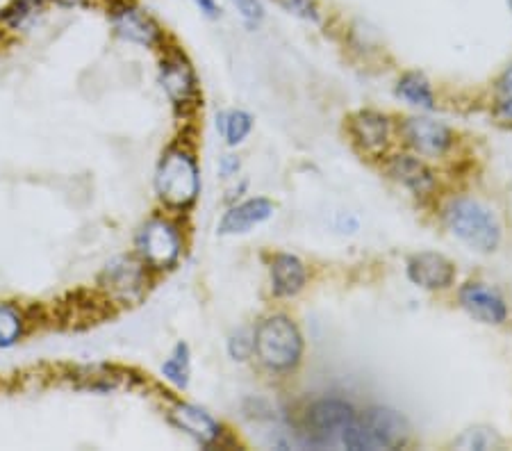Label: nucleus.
<instances>
[{"label": "nucleus", "mask_w": 512, "mask_h": 451, "mask_svg": "<svg viewBox=\"0 0 512 451\" xmlns=\"http://www.w3.org/2000/svg\"><path fill=\"white\" fill-rule=\"evenodd\" d=\"M390 174L412 190L415 194H428L435 187V178L431 174V169L426 167L424 162L417 158H410V155H399L394 158L390 164Z\"/></svg>", "instance_id": "17"}, {"label": "nucleus", "mask_w": 512, "mask_h": 451, "mask_svg": "<svg viewBox=\"0 0 512 451\" xmlns=\"http://www.w3.org/2000/svg\"><path fill=\"white\" fill-rule=\"evenodd\" d=\"M217 126H219L221 133L226 135L228 144L237 146V144H242L246 137H249L251 128H253V119H251L249 112L235 110L230 114H221V117L217 119Z\"/></svg>", "instance_id": "20"}, {"label": "nucleus", "mask_w": 512, "mask_h": 451, "mask_svg": "<svg viewBox=\"0 0 512 451\" xmlns=\"http://www.w3.org/2000/svg\"><path fill=\"white\" fill-rule=\"evenodd\" d=\"M237 171H239V160L235 155H224V158H221V174L233 176Z\"/></svg>", "instance_id": "29"}, {"label": "nucleus", "mask_w": 512, "mask_h": 451, "mask_svg": "<svg viewBox=\"0 0 512 451\" xmlns=\"http://www.w3.org/2000/svg\"><path fill=\"white\" fill-rule=\"evenodd\" d=\"M137 253L146 265L153 269H169L178 262L180 251H183V240H180L178 228L171 221L151 219L139 228L137 233Z\"/></svg>", "instance_id": "5"}, {"label": "nucleus", "mask_w": 512, "mask_h": 451, "mask_svg": "<svg viewBox=\"0 0 512 451\" xmlns=\"http://www.w3.org/2000/svg\"><path fill=\"white\" fill-rule=\"evenodd\" d=\"M155 190L171 208L192 205L201 190V178H198V167L192 155L183 149H171L164 155L155 174Z\"/></svg>", "instance_id": "4"}, {"label": "nucleus", "mask_w": 512, "mask_h": 451, "mask_svg": "<svg viewBox=\"0 0 512 451\" xmlns=\"http://www.w3.org/2000/svg\"><path fill=\"white\" fill-rule=\"evenodd\" d=\"M271 215H274V203L269 199H249L244 203L230 208L224 217L219 221V235H244L253 231L255 226H260L267 221Z\"/></svg>", "instance_id": "10"}, {"label": "nucleus", "mask_w": 512, "mask_h": 451, "mask_svg": "<svg viewBox=\"0 0 512 451\" xmlns=\"http://www.w3.org/2000/svg\"><path fill=\"white\" fill-rule=\"evenodd\" d=\"M171 422L178 426L180 431H185L187 436H192L198 445L210 447L221 436V426L214 422L210 413H205L203 408L192 404H178L171 410Z\"/></svg>", "instance_id": "12"}, {"label": "nucleus", "mask_w": 512, "mask_h": 451, "mask_svg": "<svg viewBox=\"0 0 512 451\" xmlns=\"http://www.w3.org/2000/svg\"><path fill=\"white\" fill-rule=\"evenodd\" d=\"M447 224L469 249L492 253L501 242V226L490 208L472 199H456L447 208Z\"/></svg>", "instance_id": "3"}, {"label": "nucleus", "mask_w": 512, "mask_h": 451, "mask_svg": "<svg viewBox=\"0 0 512 451\" xmlns=\"http://www.w3.org/2000/svg\"><path fill=\"white\" fill-rule=\"evenodd\" d=\"M110 21L117 35L123 37L130 44H139L151 48L160 41V26L155 23L151 16L144 10L130 5V3H119L112 7Z\"/></svg>", "instance_id": "7"}, {"label": "nucleus", "mask_w": 512, "mask_h": 451, "mask_svg": "<svg viewBox=\"0 0 512 451\" xmlns=\"http://www.w3.org/2000/svg\"><path fill=\"white\" fill-rule=\"evenodd\" d=\"M235 7L242 14V19L249 23V26H258L264 16V7L260 0H233Z\"/></svg>", "instance_id": "26"}, {"label": "nucleus", "mask_w": 512, "mask_h": 451, "mask_svg": "<svg viewBox=\"0 0 512 451\" xmlns=\"http://www.w3.org/2000/svg\"><path fill=\"white\" fill-rule=\"evenodd\" d=\"M228 349H230V356H233V358L246 360V358L251 356V351H253V335H249L246 331H239L237 335H233V338H230Z\"/></svg>", "instance_id": "27"}, {"label": "nucleus", "mask_w": 512, "mask_h": 451, "mask_svg": "<svg viewBox=\"0 0 512 451\" xmlns=\"http://www.w3.org/2000/svg\"><path fill=\"white\" fill-rule=\"evenodd\" d=\"M508 5H510V7H512V0H508Z\"/></svg>", "instance_id": "31"}, {"label": "nucleus", "mask_w": 512, "mask_h": 451, "mask_svg": "<svg viewBox=\"0 0 512 451\" xmlns=\"http://www.w3.org/2000/svg\"><path fill=\"white\" fill-rule=\"evenodd\" d=\"M355 420V410L340 399H319L308 408V431L317 442L340 440L346 426Z\"/></svg>", "instance_id": "6"}, {"label": "nucleus", "mask_w": 512, "mask_h": 451, "mask_svg": "<svg viewBox=\"0 0 512 451\" xmlns=\"http://www.w3.org/2000/svg\"><path fill=\"white\" fill-rule=\"evenodd\" d=\"M55 3L62 5V7H78V5L85 3V0H55Z\"/></svg>", "instance_id": "30"}, {"label": "nucleus", "mask_w": 512, "mask_h": 451, "mask_svg": "<svg viewBox=\"0 0 512 451\" xmlns=\"http://www.w3.org/2000/svg\"><path fill=\"white\" fill-rule=\"evenodd\" d=\"M410 438V424L392 408H369L346 426L340 442L353 451L403 447Z\"/></svg>", "instance_id": "1"}, {"label": "nucleus", "mask_w": 512, "mask_h": 451, "mask_svg": "<svg viewBox=\"0 0 512 451\" xmlns=\"http://www.w3.org/2000/svg\"><path fill=\"white\" fill-rule=\"evenodd\" d=\"M278 3L283 5L285 12L299 16V19L319 23V10L312 0H278Z\"/></svg>", "instance_id": "24"}, {"label": "nucleus", "mask_w": 512, "mask_h": 451, "mask_svg": "<svg viewBox=\"0 0 512 451\" xmlns=\"http://www.w3.org/2000/svg\"><path fill=\"white\" fill-rule=\"evenodd\" d=\"M160 78H162V87L167 89L169 98L176 105L192 103L198 94L194 71L183 57H169V60H164Z\"/></svg>", "instance_id": "14"}, {"label": "nucleus", "mask_w": 512, "mask_h": 451, "mask_svg": "<svg viewBox=\"0 0 512 451\" xmlns=\"http://www.w3.org/2000/svg\"><path fill=\"white\" fill-rule=\"evenodd\" d=\"M164 379L171 381L176 388H187L189 383V349L185 342H178L171 358L162 365Z\"/></svg>", "instance_id": "21"}, {"label": "nucleus", "mask_w": 512, "mask_h": 451, "mask_svg": "<svg viewBox=\"0 0 512 451\" xmlns=\"http://www.w3.org/2000/svg\"><path fill=\"white\" fill-rule=\"evenodd\" d=\"M408 276L412 283L426 287V290H442V287L451 285L453 276H456V267L440 253L424 251L410 258Z\"/></svg>", "instance_id": "9"}, {"label": "nucleus", "mask_w": 512, "mask_h": 451, "mask_svg": "<svg viewBox=\"0 0 512 451\" xmlns=\"http://www.w3.org/2000/svg\"><path fill=\"white\" fill-rule=\"evenodd\" d=\"M494 433L487 431V429H472L467 431L465 436H462L456 445L458 447H465V449H490L494 445Z\"/></svg>", "instance_id": "25"}, {"label": "nucleus", "mask_w": 512, "mask_h": 451, "mask_svg": "<svg viewBox=\"0 0 512 451\" xmlns=\"http://www.w3.org/2000/svg\"><path fill=\"white\" fill-rule=\"evenodd\" d=\"M396 94H399L403 101H408L410 105H417V108H424V110L435 108L433 89L421 73H406V76L399 80Z\"/></svg>", "instance_id": "18"}, {"label": "nucleus", "mask_w": 512, "mask_h": 451, "mask_svg": "<svg viewBox=\"0 0 512 451\" xmlns=\"http://www.w3.org/2000/svg\"><path fill=\"white\" fill-rule=\"evenodd\" d=\"M253 351L274 372H287L299 365L303 356V338L299 328L285 315H274L255 328Z\"/></svg>", "instance_id": "2"}, {"label": "nucleus", "mask_w": 512, "mask_h": 451, "mask_svg": "<svg viewBox=\"0 0 512 451\" xmlns=\"http://www.w3.org/2000/svg\"><path fill=\"white\" fill-rule=\"evenodd\" d=\"M460 303L469 315L483 324H501L508 317V306L501 294L483 283H467L462 287Z\"/></svg>", "instance_id": "8"}, {"label": "nucleus", "mask_w": 512, "mask_h": 451, "mask_svg": "<svg viewBox=\"0 0 512 451\" xmlns=\"http://www.w3.org/2000/svg\"><path fill=\"white\" fill-rule=\"evenodd\" d=\"M23 335V315L12 303H0V349L12 347Z\"/></svg>", "instance_id": "22"}, {"label": "nucleus", "mask_w": 512, "mask_h": 451, "mask_svg": "<svg viewBox=\"0 0 512 451\" xmlns=\"http://www.w3.org/2000/svg\"><path fill=\"white\" fill-rule=\"evenodd\" d=\"M194 3H196L198 10H201L205 16H208V19H217V16H219L217 0H194Z\"/></svg>", "instance_id": "28"}, {"label": "nucleus", "mask_w": 512, "mask_h": 451, "mask_svg": "<svg viewBox=\"0 0 512 451\" xmlns=\"http://www.w3.org/2000/svg\"><path fill=\"white\" fill-rule=\"evenodd\" d=\"M305 281H308V272L296 256L280 253L271 262V290L276 297H294L303 290Z\"/></svg>", "instance_id": "15"}, {"label": "nucleus", "mask_w": 512, "mask_h": 451, "mask_svg": "<svg viewBox=\"0 0 512 451\" xmlns=\"http://www.w3.org/2000/svg\"><path fill=\"white\" fill-rule=\"evenodd\" d=\"M408 144L424 155H442L453 142L451 130L433 119H408L403 126Z\"/></svg>", "instance_id": "11"}, {"label": "nucleus", "mask_w": 512, "mask_h": 451, "mask_svg": "<svg viewBox=\"0 0 512 451\" xmlns=\"http://www.w3.org/2000/svg\"><path fill=\"white\" fill-rule=\"evenodd\" d=\"M494 103H497V114L503 121H512V67L503 71V76L497 82V94H494Z\"/></svg>", "instance_id": "23"}, {"label": "nucleus", "mask_w": 512, "mask_h": 451, "mask_svg": "<svg viewBox=\"0 0 512 451\" xmlns=\"http://www.w3.org/2000/svg\"><path fill=\"white\" fill-rule=\"evenodd\" d=\"M103 283L110 287L114 294H119V297L132 299L144 290V269L132 258H114L112 262H107L103 272Z\"/></svg>", "instance_id": "13"}, {"label": "nucleus", "mask_w": 512, "mask_h": 451, "mask_svg": "<svg viewBox=\"0 0 512 451\" xmlns=\"http://www.w3.org/2000/svg\"><path fill=\"white\" fill-rule=\"evenodd\" d=\"M351 130H353V137L358 139V144L367 153L378 155L385 151L387 135H390V130H387V121H385V117H381V114L360 112L358 117L353 119Z\"/></svg>", "instance_id": "16"}, {"label": "nucleus", "mask_w": 512, "mask_h": 451, "mask_svg": "<svg viewBox=\"0 0 512 451\" xmlns=\"http://www.w3.org/2000/svg\"><path fill=\"white\" fill-rule=\"evenodd\" d=\"M41 3H44V0H12V3L3 10L0 19H3L7 28L23 30L37 19V14L41 12Z\"/></svg>", "instance_id": "19"}]
</instances>
